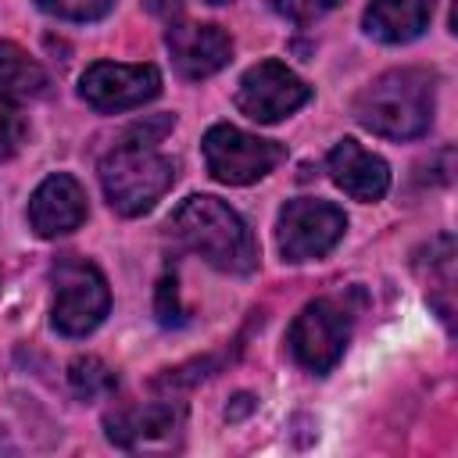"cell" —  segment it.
I'll use <instances>...</instances> for the list:
<instances>
[{
  "label": "cell",
  "instance_id": "1",
  "mask_svg": "<svg viewBox=\"0 0 458 458\" xmlns=\"http://www.w3.org/2000/svg\"><path fill=\"white\" fill-rule=\"evenodd\" d=\"M168 229L179 243H186L193 254L222 272L247 276L258 265V243L247 222L218 197H186L172 211Z\"/></svg>",
  "mask_w": 458,
  "mask_h": 458
},
{
  "label": "cell",
  "instance_id": "6",
  "mask_svg": "<svg viewBox=\"0 0 458 458\" xmlns=\"http://www.w3.org/2000/svg\"><path fill=\"white\" fill-rule=\"evenodd\" d=\"M200 147H204L208 172L218 182H229V186H247V182L268 175L283 161L279 143L250 136L236 125H211Z\"/></svg>",
  "mask_w": 458,
  "mask_h": 458
},
{
  "label": "cell",
  "instance_id": "15",
  "mask_svg": "<svg viewBox=\"0 0 458 458\" xmlns=\"http://www.w3.org/2000/svg\"><path fill=\"white\" fill-rule=\"evenodd\" d=\"M47 86V72L14 43H0V104H21L39 97Z\"/></svg>",
  "mask_w": 458,
  "mask_h": 458
},
{
  "label": "cell",
  "instance_id": "12",
  "mask_svg": "<svg viewBox=\"0 0 458 458\" xmlns=\"http://www.w3.org/2000/svg\"><path fill=\"white\" fill-rule=\"evenodd\" d=\"M329 175L333 182L354 200H379L390 186V168L379 154H369L354 140H340L329 150Z\"/></svg>",
  "mask_w": 458,
  "mask_h": 458
},
{
  "label": "cell",
  "instance_id": "21",
  "mask_svg": "<svg viewBox=\"0 0 458 458\" xmlns=\"http://www.w3.org/2000/svg\"><path fill=\"white\" fill-rule=\"evenodd\" d=\"M168 129H172V114H157V118H150V122L132 125V129H129V136H125V143L150 147V143H157V140H161Z\"/></svg>",
  "mask_w": 458,
  "mask_h": 458
},
{
  "label": "cell",
  "instance_id": "2",
  "mask_svg": "<svg viewBox=\"0 0 458 458\" xmlns=\"http://www.w3.org/2000/svg\"><path fill=\"white\" fill-rule=\"evenodd\" d=\"M437 79L422 68H394L361 89L354 100V118L390 140L422 136L433 122Z\"/></svg>",
  "mask_w": 458,
  "mask_h": 458
},
{
  "label": "cell",
  "instance_id": "9",
  "mask_svg": "<svg viewBox=\"0 0 458 458\" xmlns=\"http://www.w3.org/2000/svg\"><path fill=\"white\" fill-rule=\"evenodd\" d=\"M311 86H304L286 64L279 61H261L243 72L240 89H236V107L254 118V122H279L293 114L301 104H308Z\"/></svg>",
  "mask_w": 458,
  "mask_h": 458
},
{
  "label": "cell",
  "instance_id": "5",
  "mask_svg": "<svg viewBox=\"0 0 458 458\" xmlns=\"http://www.w3.org/2000/svg\"><path fill=\"white\" fill-rule=\"evenodd\" d=\"M351 326H354V308L347 297H318L304 304L301 315L293 318L290 351L304 369L329 372L351 340Z\"/></svg>",
  "mask_w": 458,
  "mask_h": 458
},
{
  "label": "cell",
  "instance_id": "18",
  "mask_svg": "<svg viewBox=\"0 0 458 458\" xmlns=\"http://www.w3.org/2000/svg\"><path fill=\"white\" fill-rule=\"evenodd\" d=\"M154 311H157V322L161 326H182L186 322V311L179 308V286H175L172 276H165L157 283V304H154Z\"/></svg>",
  "mask_w": 458,
  "mask_h": 458
},
{
  "label": "cell",
  "instance_id": "20",
  "mask_svg": "<svg viewBox=\"0 0 458 458\" xmlns=\"http://www.w3.org/2000/svg\"><path fill=\"white\" fill-rule=\"evenodd\" d=\"M25 140V122L14 111H0V161H7Z\"/></svg>",
  "mask_w": 458,
  "mask_h": 458
},
{
  "label": "cell",
  "instance_id": "19",
  "mask_svg": "<svg viewBox=\"0 0 458 458\" xmlns=\"http://www.w3.org/2000/svg\"><path fill=\"white\" fill-rule=\"evenodd\" d=\"M336 4L340 0H276V11L283 18H290V21H297V25H308V21L322 18V14H329Z\"/></svg>",
  "mask_w": 458,
  "mask_h": 458
},
{
  "label": "cell",
  "instance_id": "3",
  "mask_svg": "<svg viewBox=\"0 0 458 458\" xmlns=\"http://www.w3.org/2000/svg\"><path fill=\"white\" fill-rule=\"evenodd\" d=\"M172 179H175L172 161L150 147L122 143L100 161V186L107 193V204L125 218L150 211L165 197Z\"/></svg>",
  "mask_w": 458,
  "mask_h": 458
},
{
  "label": "cell",
  "instance_id": "24",
  "mask_svg": "<svg viewBox=\"0 0 458 458\" xmlns=\"http://www.w3.org/2000/svg\"><path fill=\"white\" fill-rule=\"evenodd\" d=\"M0 451H11V440H7V433H4V426H0Z\"/></svg>",
  "mask_w": 458,
  "mask_h": 458
},
{
  "label": "cell",
  "instance_id": "25",
  "mask_svg": "<svg viewBox=\"0 0 458 458\" xmlns=\"http://www.w3.org/2000/svg\"><path fill=\"white\" fill-rule=\"evenodd\" d=\"M211 4H225V0H211Z\"/></svg>",
  "mask_w": 458,
  "mask_h": 458
},
{
  "label": "cell",
  "instance_id": "14",
  "mask_svg": "<svg viewBox=\"0 0 458 458\" xmlns=\"http://www.w3.org/2000/svg\"><path fill=\"white\" fill-rule=\"evenodd\" d=\"M433 7L437 0H372L365 11V29L383 43H408L422 36Z\"/></svg>",
  "mask_w": 458,
  "mask_h": 458
},
{
  "label": "cell",
  "instance_id": "23",
  "mask_svg": "<svg viewBox=\"0 0 458 458\" xmlns=\"http://www.w3.org/2000/svg\"><path fill=\"white\" fill-rule=\"evenodd\" d=\"M250 408H254V397H250V394H236L233 404L225 408V419H243Z\"/></svg>",
  "mask_w": 458,
  "mask_h": 458
},
{
  "label": "cell",
  "instance_id": "11",
  "mask_svg": "<svg viewBox=\"0 0 458 458\" xmlns=\"http://www.w3.org/2000/svg\"><path fill=\"white\" fill-rule=\"evenodd\" d=\"M82 218H86V193L72 175L57 172L36 186L29 200V222L39 236H64L79 229Z\"/></svg>",
  "mask_w": 458,
  "mask_h": 458
},
{
  "label": "cell",
  "instance_id": "10",
  "mask_svg": "<svg viewBox=\"0 0 458 458\" xmlns=\"http://www.w3.org/2000/svg\"><path fill=\"white\" fill-rule=\"evenodd\" d=\"M165 43H168L172 64H175L186 79L215 75L218 68L229 64V54H233V39H229L218 25H193V21H182V25H172V29H168Z\"/></svg>",
  "mask_w": 458,
  "mask_h": 458
},
{
  "label": "cell",
  "instance_id": "13",
  "mask_svg": "<svg viewBox=\"0 0 458 458\" xmlns=\"http://www.w3.org/2000/svg\"><path fill=\"white\" fill-rule=\"evenodd\" d=\"M182 411L172 404H143V408H122L114 415L104 419L107 426V440L118 447H140V444H154L172 437V429L179 426Z\"/></svg>",
  "mask_w": 458,
  "mask_h": 458
},
{
  "label": "cell",
  "instance_id": "22",
  "mask_svg": "<svg viewBox=\"0 0 458 458\" xmlns=\"http://www.w3.org/2000/svg\"><path fill=\"white\" fill-rule=\"evenodd\" d=\"M143 4H147V11L157 14V18H172V14H179V7H182V0H143Z\"/></svg>",
  "mask_w": 458,
  "mask_h": 458
},
{
  "label": "cell",
  "instance_id": "8",
  "mask_svg": "<svg viewBox=\"0 0 458 458\" xmlns=\"http://www.w3.org/2000/svg\"><path fill=\"white\" fill-rule=\"evenodd\" d=\"M79 93L89 107L114 114L140 107L161 93V72L154 64H114V61H97L82 72Z\"/></svg>",
  "mask_w": 458,
  "mask_h": 458
},
{
  "label": "cell",
  "instance_id": "17",
  "mask_svg": "<svg viewBox=\"0 0 458 458\" xmlns=\"http://www.w3.org/2000/svg\"><path fill=\"white\" fill-rule=\"evenodd\" d=\"M36 7L64 21H97L114 7V0H36Z\"/></svg>",
  "mask_w": 458,
  "mask_h": 458
},
{
  "label": "cell",
  "instance_id": "4",
  "mask_svg": "<svg viewBox=\"0 0 458 458\" xmlns=\"http://www.w3.org/2000/svg\"><path fill=\"white\" fill-rule=\"evenodd\" d=\"M50 279H54V326L64 336L93 333L111 308L107 279L100 276V268L68 254L50 268Z\"/></svg>",
  "mask_w": 458,
  "mask_h": 458
},
{
  "label": "cell",
  "instance_id": "16",
  "mask_svg": "<svg viewBox=\"0 0 458 458\" xmlns=\"http://www.w3.org/2000/svg\"><path fill=\"white\" fill-rule=\"evenodd\" d=\"M68 383L79 397H107L118 386V376L100 358H75L68 365Z\"/></svg>",
  "mask_w": 458,
  "mask_h": 458
},
{
  "label": "cell",
  "instance_id": "7",
  "mask_svg": "<svg viewBox=\"0 0 458 458\" xmlns=\"http://www.w3.org/2000/svg\"><path fill=\"white\" fill-rule=\"evenodd\" d=\"M347 229V218L336 204L301 197L279 211V250L286 261H311L329 254Z\"/></svg>",
  "mask_w": 458,
  "mask_h": 458
}]
</instances>
